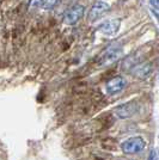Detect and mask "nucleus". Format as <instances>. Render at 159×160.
Wrapping results in <instances>:
<instances>
[{
  "label": "nucleus",
  "instance_id": "f257e3e1",
  "mask_svg": "<svg viewBox=\"0 0 159 160\" xmlns=\"http://www.w3.org/2000/svg\"><path fill=\"white\" fill-rule=\"evenodd\" d=\"M146 141L141 136H132L121 143V149L125 154H136L144 151Z\"/></svg>",
  "mask_w": 159,
  "mask_h": 160
},
{
  "label": "nucleus",
  "instance_id": "f03ea898",
  "mask_svg": "<svg viewBox=\"0 0 159 160\" xmlns=\"http://www.w3.org/2000/svg\"><path fill=\"white\" fill-rule=\"evenodd\" d=\"M138 110H139L138 103L134 102V100H131V102H127L125 104H121V105L115 108L114 109V115L120 120H126V118L134 116L138 112Z\"/></svg>",
  "mask_w": 159,
  "mask_h": 160
},
{
  "label": "nucleus",
  "instance_id": "7ed1b4c3",
  "mask_svg": "<svg viewBox=\"0 0 159 160\" xmlns=\"http://www.w3.org/2000/svg\"><path fill=\"white\" fill-rule=\"evenodd\" d=\"M84 14H85V7L80 4H75L66 11L64 16V23L66 25H73L78 23L84 17Z\"/></svg>",
  "mask_w": 159,
  "mask_h": 160
},
{
  "label": "nucleus",
  "instance_id": "20e7f679",
  "mask_svg": "<svg viewBox=\"0 0 159 160\" xmlns=\"http://www.w3.org/2000/svg\"><path fill=\"white\" fill-rule=\"evenodd\" d=\"M122 56V48L121 47H109V49H106V52L104 55L100 58V66H109L114 63L115 61H117Z\"/></svg>",
  "mask_w": 159,
  "mask_h": 160
},
{
  "label": "nucleus",
  "instance_id": "39448f33",
  "mask_svg": "<svg viewBox=\"0 0 159 160\" xmlns=\"http://www.w3.org/2000/svg\"><path fill=\"white\" fill-rule=\"evenodd\" d=\"M110 10V5L105 2V1H97V2H95L92 5V7L90 8V11H89V20L90 22H95V20L100 19V17L103 16L104 13H106L108 11Z\"/></svg>",
  "mask_w": 159,
  "mask_h": 160
},
{
  "label": "nucleus",
  "instance_id": "423d86ee",
  "mask_svg": "<svg viewBox=\"0 0 159 160\" xmlns=\"http://www.w3.org/2000/svg\"><path fill=\"white\" fill-rule=\"evenodd\" d=\"M126 79L123 77H115L109 80L105 85V91L108 94H117L126 87Z\"/></svg>",
  "mask_w": 159,
  "mask_h": 160
},
{
  "label": "nucleus",
  "instance_id": "0eeeda50",
  "mask_svg": "<svg viewBox=\"0 0 159 160\" xmlns=\"http://www.w3.org/2000/svg\"><path fill=\"white\" fill-rule=\"evenodd\" d=\"M142 56H144V54L139 50V52H135V53L131 54L129 56L125 58V60L122 61V65H121L122 69L123 71H132L133 68H135L138 65L142 62Z\"/></svg>",
  "mask_w": 159,
  "mask_h": 160
},
{
  "label": "nucleus",
  "instance_id": "6e6552de",
  "mask_svg": "<svg viewBox=\"0 0 159 160\" xmlns=\"http://www.w3.org/2000/svg\"><path fill=\"white\" fill-rule=\"evenodd\" d=\"M121 27V19H110L102 23L98 27V31L106 36H111L119 31Z\"/></svg>",
  "mask_w": 159,
  "mask_h": 160
},
{
  "label": "nucleus",
  "instance_id": "1a4fd4ad",
  "mask_svg": "<svg viewBox=\"0 0 159 160\" xmlns=\"http://www.w3.org/2000/svg\"><path fill=\"white\" fill-rule=\"evenodd\" d=\"M132 74L135 75L139 79H146L150 77V74L152 73V63L151 62H145V63H140L135 68H133Z\"/></svg>",
  "mask_w": 159,
  "mask_h": 160
},
{
  "label": "nucleus",
  "instance_id": "9d476101",
  "mask_svg": "<svg viewBox=\"0 0 159 160\" xmlns=\"http://www.w3.org/2000/svg\"><path fill=\"white\" fill-rule=\"evenodd\" d=\"M56 2H58V0H43L42 8L43 10H52L56 5Z\"/></svg>",
  "mask_w": 159,
  "mask_h": 160
},
{
  "label": "nucleus",
  "instance_id": "9b49d317",
  "mask_svg": "<svg viewBox=\"0 0 159 160\" xmlns=\"http://www.w3.org/2000/svg\"><path fill=\"white\" fill-rule=\"evenodd\" d=\"M43 5V0H30V8H38Z\"/></svg>",
  "mask_w": 159,
  "mask_h": 160
},
{
  "label": "nucleus",
  "instance_id": "f8f14e48",
  "mask_svg": "<svg viewBox=\"0 0 159 160\" xmlns=\"http://www.w3.org/2000/svg\"><path fill=\"white\" fill-rule=\"evenodd\" d=\"M150 2H151V5L153 6V8H156L159 12V0H150Z\"/></svg>",
  "mask_w": 159,
  "mask_h": 160
},
{
  "label": "nucleus",
  "instance_id": "ddd939ff",
  "mask_svg": "<svg viewBox=\"0 0 159 160\" xmlns=\"http://www.w3.org/2000/svg\"><path fill=\"white\" fill-rule=\"evenodd\" d=\"M154 157H156V152H154V151H151V153L148 155V159L147 160H154Z\"/></svg>",
  "mask_w": 159,
  "mask_h": 160
},
{
  "label": "nucleus",
  "instance_id": "4468645a",
  "mask_svg": "<svg viewBox=\"0 0 159 160\" xmlns=\"http://www.w3.org/2000/svg\"><path fill=\"white\" fill-rule=\"evenodd\" d=\"M122 160H133V159H122Z\"/></svg>",
  "mask_w": 159,
  "mask_h": 160
}]
</instances>
